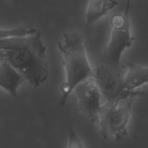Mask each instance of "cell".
<instances>
[{
    "label": "cell",
    "mask_w": 148,
    "mask_h": 148,
    "mask_svg": "<svg viewBox=\"0 0 148 148\" xmlns=\"http://www.w3.org/2000/svg\"><path fill=\"white\" fill-rule=\"evenodd\" d=\"M148 83V67L130 64L124 76V87L127 92L135 91L139 87Z\"/></svg>",
    "instance_id": "9"
},
{
    "label": "cell",
    "mask_w": 148,
    "mask_h": 148,
    "mask_svg": "<svg viewBox=\"0 0 148 148\" xmlns=\"http://www.w3.org/2000/svg\"><path fill=\"white\" fill-rule=\"evenodd\" d=\"M76 97L78 110L92 124L98 121L101 108V93L94 81L88 79L79 84L73 90Z\"/></svg>",
    "instance_id": "6"
},
{
    "label": "cell",
    "mask_w": 148,
    "mask_h": 148,
    "mask_svg": "<svg viewBox=\"0 0 148 148\" xmlns=\"http://www.w3.org/2000/svg\"><path fill=\"white\" fill-rule=\"evenodd\" d=\"M118 4V0H89L86 13L85 25L95 24Z\"/></svg>",
    "instance_id": "8"
},
{
    "label": "cell",
    "mask_w": 148,
    "mask_h": 148,
    "mask_svg": "<svg viewBox=\"0 0 148 148\" xmlns=\"http://www.w3.org/2000/svg\"><path fill=\"white\" fill-rule=\"evenodd\" d=\"M0 61H5L34 88L41 86L49 75L46 46L38 30L24 37L0 40Z\"/></svg>",
    "instance_id": "1"
},
{
    "label": "cell",
    "mask_w": 148,
    "mask_h": 148,
    "mask_svg": "<svg viewBox=\"0 0 148 148\" xmlns=\"http://www.w3.org/2000/svg\"><path fill=\"white\" fill-rule=\"evenodd\" d=\"M37 29L30 25H23L12 29H0V40L7 38L24 37L37 31Z\"/></svg>",
    "instance_id": "10"
},
{
    "label": "cell",
    "mask_w": 148,
    "mask_h": 148,
    "mask_svg": "<svg viewBox=\"0 0 148 148\" xmlns=\"http://www.w3.org/2000/svg\"><path fill=\"white\" fill-rule=\"evenodd\" d=\"M132 0H127L124 13L111 17V33L108 43L103 51L101 62L113 69L122 70L121 59L124 52L132 46L134 38L131 32L130 10Z\"/></svg>",
    "instance_id": "4"
},
{
    "label": "cell",
    "mask_w": 148,
    "mask_h": 148,
    "mask_svg": "<svg viewBox=\"0 0 148 148\" xmlns=\"http://www.w3.org/2000/svg\"><path fill=\"white\" fill-rule=\"evenodd\" d=\"M24 82L23 77L12 66L5 61H0V88L14 98H17V91Z\"/></svg>",
    "instance_id": "7"
},
{
    "label": "cell",
    "mask_w": 148,
    "mask_h": 148,
    "mask_svg": "<svg viewBox=\"0 0 148 148\" xmlns=\"http://www.w3.org/2000/svg\"><path fill=\"white\" fill-rule=\"evenodd\" d=\"M67 148H85L82 140L73 128H69Z\"/></svg>",
    "instance_id": "11"
},
{
    "label": "cell",
    "mask_w": 148,
    "mask_h": 148,
    "mask_svg": "<svg viewBox=\"0 0 148 148\" xmlns=\"http://www.w3.org/2000/svg\"><path fill=\"white\" fill-rule=\"evenodd\" d=\"M124 76L122 70L113 69L106 64L100 62L93 69V79L101 95L106 101L140 95L139 91L127 92L124 87Z\"/></svg>",
    "instance_id": "5"
},
{
    "label": "cell",
    "mask_w": 148,
    "mask_h": 148,
    "mask_svg": "<svg viewBox=\"0 0 148 148\" xmlns=\"http://www.w3.org/2000/svg\"><path fill=\"white\" fill-rule=\"evenodd\" d=\"M136 97L106 101L101 106L97 124L104 140L119 141L127 137L132 106Z\"/></svg>",
    "instance_id": "3"
},
{
    "label": "cell",
    "mask_w": 148,
    "mask_h": 148,
    "mask_svg": "<svg viewBox=\"0 0 148 148\" xmlns=\"http://www.w3.org/2000/svg\"><path fill=\"white\" fill-rule=\"evenodd\" d=\"M63 55L65 80L61 85L59 104L64 107L69 95L79 84L93 77V68L90 66L86 54L83 36L77 31L65 33L63 40L58 43Z\"/></svg>",
    "instance_id": "2"
}]
</instances>
